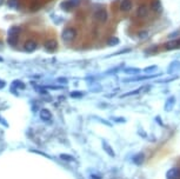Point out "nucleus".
Wrapping results in <instances>:
<instances>
[{
  "label": "nucleus",
  "instance_id": "obj_1",
  "mask_svg": "<svg viewBox=\"0 0 180 179\" xmlns=\"http://www.w3.org/2000/svg\"><path fill=\"white\" fill-rule=\"evenodd\" d=\"M20 27L18 26H12L8 29V37H7V43L11 46H15L18 44V39H19V34H20Z\"/></svg>",
  "mask_w": 180,
  "mask_h": 179
},
{
  "label": "nucleus",
  "instance_id": "obj_2",
  "mask_svg": "<svg viewBox=\"0 0 180 179\" xmlns=\"http://www.w3.org/2000/svg\"><path fill=\"white\" fill-rule=\"evenodd\" d=\"M61 38H63V40L66 41V43L73 41V40L77 38V29L73 28V27H67V28H65L64 31H63V33H61Z\"/></svg>",
  "mask_w": 180,
  "mask_h": 179
},
{
  "label": "nucleus",
  "instance_id": "obj_3",
  "mask_svg": "<svg viewBox=\"0 0 180 179\" xmlns=\"http://www.w3.org/2000/svg\"><path fill=\"white\" fill-rule=\"evenodd\" d=\"M167 179H180V169L179 167H172L166 172Z\"/></svg>",
  "mask_w": 180,
  "mask_h": 179
},
{
  "label": "nucleus",
  "instance_id": "obj_4",
  "mask_svg": "<svg viewBox=\"0 0 180 179\" xmlns=\"http://www.w3.org/2000/svg\"><path fill=\"white\" fill-rule=\"evenodd\" d=\"M37 47H38V44H37L36 40H27V41L25 43V45H24V50H25V52H27V53L34 52V51L37 50Z\"/></svg>",
  "mask_w": 180,
  "mask_h": 179
},
{
  "label": "nucleus",
  "instance_id": "obj_5",
  "mask_svg": "<svg viewBox=\"0 0 180 179\" xmlns=\"http://www.w3.org/2000/svg\"><path fill=\"white\" fill-rule=\"evenodd\" d=\"M94 15H96V19L99 20L100 22H105V21L107 20V12H106V10H104V8L98 10V11L96 12Z\"/></svg>",
  "mask_w": 180,
  "mask_h": 179
},
{
  "label": "nucleus",
  "instance_id": "obj_6",
  "mask_svg": "<svg viewBox=\"0 0 180 179\" xmlns=\"http://www.w3.org/2000/svg\"><path fill=\"white\" fill-rule=\"evenodd\" d=\"M44 47H45L46 51L53 52V51H55V50L58 48V43H57L55 40H47V41L44 44Z\"/></svg>",
  "mask_w": 180,
  "mask_h": 179
},
{
  "label": "nucleus",
  "instance_id": "obj_7",
  "mask_svg": "<svg viewBox=\"0 0 180 179\" xmlns=\"http://www.w3.org/2000/svg\"><path fill=\"white\" fill-rule=\"evenodd\" d=\"M119 8H120V11H123V12L131 11V8H132V1H131V0H123V1L120 3Z\"/></svg>",
  "mask_w": 180,
  "mask_h": 179
},
{
  "label": "nucleus",
  "instance_id": "obj_8",
  "mask_svg": "<svg viewBox=\"0 0 180 179\" xmlns=\"http://www.w3.org/2000/svg\"><path fill=\"white\" fill-rule=\"evenodd\" d=\"M151 8L152 11H154L156 13H160L163 11V5L159 1V0H152V3H151Z\"/></svg>",
  "mask_w": 180,
  "mask_h": 179
},
{
  "label": "nucleus",
  "instance_id": "obj_9",
  "mask_svg": "<svg viewBox=\"0 0 180 179\" xmlns=\"http://www.w3.org/2000/svg\"><path fill=\"white\" fill-rule=\"evenodd\" d=\"M174 104H175V97H170L165 103V111L167 112L172 111V108L174 107Z\"/></svg>",
  "mask_w": 180,
  "mask_h": 179
},
{
  "label": "nucleus",
  "instance_id": "obj_10",
  "mask_svg": "<svg viewBox=\"0 0 180 179\" xmlns=\"http://www.w3.org/2000/svg\"><path fill=\"white\" fill-rule=\"evenodd\" d=\"M40 118L43 119V120H45V122H50L51 118H52V113L47 108H43L40 111Z\"/></svg>",
  "mask_w": 180,
  "mask_h": 179
},
{
  "label": "nucleus",
  "instance_id": "obj_11",
  "mask_svg": "<svg viewBox=\"0 0 180 179\" xmlns=\"http://www.w3.org/2000/svg\"><path fill=\"white\" fill-rule=\"evenodd\" d=\"M147 14H148V8L146 7V5L139 6V8H138V17L144 18V17H147Z\"/></svg>",
  "mask_w": 180,
  "mask_h": 179
},
{
  "label": "nucleus",
  "instance_id": "obj_12",
  "mask_svg": "<svg viewBox=\"0 0 180 179\" xmlns=\"http://www.w3.org/2000/svg\"><path fill=\"white\" fill-rule=\"evenodd\" d=\"M165 48L171 51V50H174V48H178V40H170L165 44Z\"/></svg>",
  "mask_w": 180,
  "mask_h": 179
},
{
  "label": "nucleus",
  "instance_id": "obj_13",
  "mask_svg": "<svg viewBox=\"0 0 180 179\" xmlns=\"http://www.w3.org/2000/svg\"><path fill=\"white\" fill-rule=\"evenodd\" d=\"M103 147H104V150L106 153H108L111 157H114V151L112 150V147L106 143V141H103Z\"/></svg>",
  "mask_w": 180,
  "mask_h": 179
},
{
  "label": "nucleus",
  "instance_id": "obj_14",
  "mask_svg": "<svg viewBox=\"0 0 180 179\" xmlns=\"http://www.w3.org/2000/svg\"><path fill=\"white\" fill-rule=\"evenodd\" d=\"M119 43H120V40L117 37H112V38H110L107 40V45L108 46H117V45H119Z\"/></svg>",
  "mask_w": 180,
  "mask_h": 179
},
{
  "label": "nucleus",
  "instance_id": "obj_15",
  "mask_svg": "<svg viewBox=\"0 0 180 179\" xmlns=\"http://www.w3.org/2000/svg\"><path fill=\"white\" fill-rule=\"evenodd\" d=\"M144 159H145L144 155H142V153H139V155H137V156L133 158V162H134L137 165H141L142 162H144Z\"/></svg>",
  "mask_w": 180,
  "mask_h": 179
},
{
  "label": "nucleus",
  "instance_id": "obj_16",
  "mask_svg": "<svg viewBox=\"0 0 180 179\" xmlns=\"http://www.w3.org/2000/svg\"><path fill=\"white\" fill-rule=\"evenodd\" d=\"M7 5L10 8H18L19 6V0H8Z\"/></svg>",
  "mask_w": 180,
  "mask_h": 179
},
{
  "label": "nucleus",
  "instance_id": "obj_17",
  "mask_svg": "<svg viewBox=\"0 0 180 179\" xmlns=\"http://www.w3.org/2000/svg\"><path fill=\"white\" fill-rule=\"evenodd\" d=\"M124 72H125V73H127V74H138V73L140 72V70H139V69H133V67H130V69H125V70H124Z\"/></svg>",
  "mask_w": 180,
  "mask_h": 179
},
{
  "label": "nucleus",
  "instance_id": "obj_18",
  "mask_svg": "<svg viewBox=\"0 0 180 179\" xmlns=\"http://www.w3.org/2000/svg\"><path fill=\"white\" fill-rule=\"evenodd\" d=\"M12 88H21V90H24V88H25V84H22V83L19 81V80H15V81L12 84Z\"/></svg>",
  "mask_w": 180,
  "mask_h": 179
},
{
  "label": "nucleus",
  "instance_id": "obj_19",
  "mask_svg": "<svg viewBox=\"0 0 180 179\" xmlns=\"http://www.w3.org/2000/svg\"><path fill=\"white\" fill-rule=\"evenodd\" d=\"M158 70V66L157 65H153V66H148V67H145L144 69V72L145 73H151V72H154Z\"/></svg>",
  "mask_w": 180,
  "mask_h": 179
},
{
  "label": "nucleus",
  "instance_id": "obj_20",
  "mask_svg": "<svg viewBox=\"0 0 180 179\" xmlns=\"http://www.w3.org/2000/svg\"><path fill=\"white\" fill-rule=\"evenodd\" d=\"M60 159H63V160H65V162H72V160H73V157L70 156V155L63 153V155H60Z\"/></svg>",
  "mask_w": 180,
  "mask_h": 179
},
{
  "label": "nucleus",
  "instance_id": "obj_21",
  "mask_svg": "<svg viewBox=\"0 0 180 179\" xmlns=\"http://www.w3.org/2000/svg\"><path fill=\"white\" fill-rule=\"evenodd\" d=\"M138 37H139V39L144 40V39H146V38L148 37V32H147V31H141V32L138 33Z\"/></svg>",
  "mask_w": 180,
  "mask_h": 179
},
{
  "label": "nucleus",
  "instance_id": "obj_22",
  "mask_svg": "<svg viewBox=\"0 0 180 179\" xmlns=\"http://www.w3.org/2000/svg\"><path fill=\"white\" fill-rule=\"evenodd\" d=\"M67 1L71 4V6L74 8V7H77L78 5H80V0H67Z\"/></svg>",
  "mask_w": 180,
  "mask_h": 179
},
{
  "label": "nucleus",
  "instance_id": "obj_23",
  "mask_svg": "<svg viewBox=\"0 0 180 179\" xmlns=\"http://www.w3.org/2000/svg\"><path fill=\"white\" fill-rule=\"evenodd\" d=\"M84 96L82 92H71V97L72 98H81Z\"/></svg>",
  "mask_w": 180,
  "mask_h": 179
},
{
  "label": "nucleus",
  "instance_id": "obj_24",
  "mask_svg": "<svg viewBox=\"0 0 180 179\" xmlns=\"http://www.w3.org/2000/svg\"><path fill=\"white\" fill-rule=\"evenodd\" d=\"M140 90H141V88H139V90H135V91H133V92H128V93H125V94H123L121 97L124 98V97H127V96H132V94H138V93L140 92Z\"/></svg>",
  "mask_w": 180,
  "mask_h": 179
},
{
  "label": "nucleus",
  "instance_id": "obj_25",
  "mask_svg": "<svg viewBox=\"0 0 180 179\" xmlns=\"http://www.w3.org/2000/svg\"><path fill=\"white\" fill-rule=\"evenodd\" d=\"M5 85H6V83H5L4 80H0V90L4 88V87H5Z\"/></svg>",
  "mask_w": 180,
  "mask_h": 179
},
{
  "label": "nucleus",
  "instance_id": "obj_26",
  "mask_svg": "<svg viewBox=\"0 0 180 179\" xmlns=\"http://www.w3.org/2000/svg\"><path fill=\"white\" fill-rule=\"evenodd\" d=\"M58 81H59V83H64V84H66V83H67V80H66L65 78H59V79H58Z\"/></svg>",
  "mask_w": 180,
  "mask_h": 179
},
{
  "label": "nucleus",
  "instance_id": "obj_27",
  "mask_svg": "<svg viewBox=\"0 0 180 179\" xmlns=\"http://www.w3.org/2000/svg\"><path fill=\"white\" fill-rule=\"evenodd\" d=\"M178 36H179V33H178V32H174V33L170 34V38L172 39V38H175V37H178Z\"/></svg>",
  "mask_w": 180,
  "mask_h": 179
},
{
  "label": "nucleus",
  "instance_id": "obj_28",
  "mask_svg": "<svg viewBox=\"0 0 180 179\" xmlns=\"http://www.w3.org/2000/svg\"><path fill=\"white\" fill-rule=\"evenodd\" d=\"M4 1H5V0H0V6H1V5L4 4Z\"/></svg>",
  "mask_w": 180,
  "mask_h": 179
},
{
  "label": "nucleus",
  "instance_id": "obj_29",
  "mask_svg": "<svg viewBox=\"0 0 180 179\" xmlns=\"http://www.w3.org/2000/svg\"><path fill=\"white\" fill-rule=\"evenodd\" d=\"M3 46H4V45H3V43H1V41H0V50H1V48H3Z\"/></svg>",
  "mask_w": 180,
  "mask_h": 179
},
{
  "label": "nucleus",
  "instance_id": "obj_30",
  "mask_svg": "<svg viewBox=\"0 0 180 179\" xmlns=\"http://www.w3.org/2000/svg\"><path fill=\"white\" fill-rule=\"evenodd\" d=\"M4 62V59H3V57H0V63H3Z\"/></svg>",
  "mask_w": 180,
  "mask_h": 179
},
{
  "label": "nucleus",
  "instance_id": "obj_31",
  "mask_svg": "<svg viewBox=\"0 0 180 179\" xmlns=\"http://www.w3.org/2000/svg\"><path fill=\"white\" fill-rule=\"evenodd\" d=\"M178 47H180V39L178 40Z\"/></svg>",
  "mask_w": 180,
  "mask_h": 179
}]
</instances>
